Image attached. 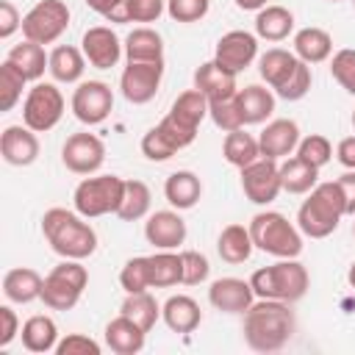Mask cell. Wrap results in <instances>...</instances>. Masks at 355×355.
I'll list each match as a JSON object with an SVG mask.
<instances>
[{"instance_id": "31", "label": "cell", "mask_w": 355, "mask_h": 355, "mask_svg": "<svg viewBox=\"0 0 355 355\" xmlns=\"http://www.w3.org/2000/svg\"><path fill=\"white\" fill-rule=\"evenodd\" d=\"M125 58L128 61H164V39L153 28H133L125 36Z\"/></svg>"}, {"instance_id": "1", "label": "cell", "mask_w": 355, "mask_h": 355, "mask_svg": "<svg viewBox=\"0 0 355 355\" xmlns=\"http://www.w3.org/2000/svg\"><path fill=\"white\" fill-rule=\"evenodd\" d=\"M297 330L291 302L283 300H258L244 311V341L252 352H277L283 349Z\"/></svg>"}, {"instance_id": "2", "label": "cell", "mask_w": 355, "mask_h": 355, "mask_svg": "<svg viewBox=\"0 0 355 355\" xmlns=\"http://www.w3.org/2000/svg\"><path fill=\"white\" fill-rule=\"evenodd\" d=\"M42 236L50 244V250L58 252L61 258L83 261V258L94 255V250H97V233L86 222V216H80L78 211H67V208L44 211Z\"/></svg>"}, {"instance_id": "17", "label": "cell", "mask_w": 355, "mask_h": 355, "mask_svg": "<svg viewBox=\"0 0 355 355\" xmlns=\"http://www.w3.org/2000/svg\"><path fill=\"white\" fill-rule=\"evenodd\" d=\"M0 155L8 166H31L39 158L36 130L28 125H8L0 133Z\"/></svg>"}, {"instance_id": "54", "label": "cell", "mask_w": 355, "mask_h": 355, "mask_svg": "<svg viewBox=\"0 0 355 355\" xmlns=\"http://www.w3.org/2000/svg\"><path fill=\"white\" fill-rule=\"evenodd\" d=\"M341 194H344V211L347 216H355V169H347L341 178H336Z\"/></svg>"}, {"instance_id": "44", "label": "cell", "mask_w": 355, "mask_h": 355, "mask_svg": "<svg viewBox=\"0 0 355 355\" xmlns=\"http://www.w3.org/2000/svg\"><path fill=\"white\" fill-rule=\"evenodd\" d=\"M330 75L336 78V83L355 97V50L352 47H344L338 53H333V61H330Z\"/></svg>"}, {"instance_id": "14", "label": "cell", "mask_w": 355, "mask_h": 355, "mask_svg": "<svg viewBox=\"0 0 355 355\" xmlns=\"http://www.w3.org/2000/svg\"><path fill=\"white\" fill-rule=\"evenodd\" d=\"M61 161L75 175H94L105 161V144L94 133H72L61 147Z\"/></svg>"}, {"instance_id": "61", "label": "cell", "mask_w": 355, "mask_h": 355, "mask_svg": "<svg viewBox=\"0 0 355 355\" xmlns=\"http://www.w3.org/2000/svg\"><path fill=\"white\" fill-rule=\"evenodd\" d=\"M352 6H355V0H352Z\"/></svg>"}, {"instance_id": "52", "label": "cell", "mask_w": 355, "mask_h": 355, "mask_svg": "<svg viewBox=\"0 0 355 355\" xmlns=\"http://www.w3.org/2000/svg\"><path fill=\"white\" fill-rule=\"evenodd\" d=\"M22 28V17L11 0H0V39L14 36V31Z\"/></svg>"}, {"instance_id": "9", "label": "cell", "mask_w": 355, "mask_h": 355, "mask_svg": "<svg viewBox=\"0 0 355 355\" xmlns=\"http://www.w3.org/2000/svg\"><path fill=\"white\" fill-rule=\"evenodd\" d=\"M64 116V94L55 83H36L22 103V125L36 133L53 130Z\"/></svg>"}, {"instance_id": "5", "label": "cell", "mask_w": 355, "mask_h": 355, "mask_svg": "<svg viewBox=\"0 0 355 355\" xmlns=\"http://www.w3.org/2000/svg\"><path fill=\"white\" fill-rule=\"evenodd\" d=\"M250 286L258 300H283V302H297L305 297L311 277L308 269L297 258H280L272 266L255 269L250 277Z\"/></svg>"}, {"instance_id": "4", "label": "cell", "mask_w": 355, "mask_h": 355, "mask_svg": "<svg viewBox=\"0 0 355 355\" xmlns=\"http://www.w3.org/2000/svg\"><path fill=\"white\" fill-rule=\"evenodd\" d=\"M341 216H347L344 194L336 180H324V183H316L308 191V200L300 205L297 227L308 239H327L338 227Z\"/></svg>"}, {"instance_id": "26", "label": "cell", "mask_w": 355, "mask_h": 355, "mask_svg": "<svg viewBox=\"0 0 355 355\" xmlns=\"http://www.w3.org/2000/svg\"><path fill=\"white\" fill-rule=\"evenodd\" d=\"M164 197H166V202H169L172 208L189 211V208H194V205L200 202V197H202V183H200V178H197L194 172L178 169V172H172V175L166 178V183H164Z\"/></svg>"}, {"instance_id": "25", "label": "cell", "mask_w": 355, "mask_h": 355, "mask_svg": "<svg viewBox=\"0 0 355 355\" xmlns=\"http://www.w3.org/2000/svg\"><path fill=\"white\" fill-rule=\"evenodd\" d=\"M236 100H239L244 125H261L275 111V92L266 89V86H261V83H250V86L239 89L236 92Z\"/></svg>"}, {"instance_id": "39", "label": "cell", "mask_w": 355, "mask_h": 355, "mask_svg": "<svg viewBox=\"0 0 355 355\" xmlns=\"http://www.w3.org/2000/svg\"><path fill=\"white\" fill-rule=\"evenodd\" d=\"M150 202H153V194H150V186L144 180H125V194H122L116 216L122 222H136V219L147 216Z\"/></svg>"}, {"instance_id": "3", "label": "cell", "mask_w": 355, "mask_h": 355, "mask_svg": "<svg viewBox=\"0 0 355 355\" xmlns=\"http://www.w3.org/2000/svg\"><path fill=\"white\" fill-rule=\"evenodd\" d=\"M258 75L266 80V86L275 92V97L280 100H302L311 92V64H305L302 58H297L294 53L283 50V47H269L261 58H258Z\"/></svg>"}, {"instance_id": "51", "label": "cell", "mask_w": 355, "mask_h": 355, "mask_svg": "<svg viewBox=\"0 0 355 355\" xmlns=\"http://www.w3.org/2000/svg\"><path fill=\"white\" fill-rule=\"evenodd\" d=\"M108 22H128V0H83Z\"/></svg>"}, {"instance_id": "47", "label": "cell", "mask_w": 355, "mask_h": 355, "mask_svg": "<svg viewBox=\"0 0 355 355\" xmlns=\"http://www.w3.org/2000/svg\"><path fill=\"white\" fill-rule=\"evenodd\" d=\"M141 153H144V158H150V161H169L178 150L166 141V136H164L158 128H150V130L141 136Z\"/></svg>"}, {"instance_id": "38", "label": "cell", "mask_w": 355, "mask_h": 355, "mask_svg": "<svg viewBox=\"0 0 355 355\" xmlns=\"http://www.w3.org/2000/svg\"><path fill=\"white\" fill-rule=\"evenodd\" d=\"M119 313L128 316V319H133L141 330L150 333L153 324H155L158 316H161V305L155 302V297H153L150 291H136V294H128V297L122 300Z\"/></svg>"}, {"instance_id": "46", "label": "cell", "mask_w": 355, "mask_h": 355, "mask_svg": "<svg viewBox=\"0 0 355 355\" xmlns=\"http://www.w3.org/2000/svg\"><path fill=\"white\" fill-rule=\"evenodd\" d=\"M211 8V0H166V14L175 22H200Z\"/></svg>"}, {"instance_id": "27", "label": "cell", "mask_w": 355, "mask_h": 355, "mask_svg": "<svg viewBox=\"0 0 355 355\" xmlns=\"http://www.w3.org/2000/svg\"><path fill=\"white\" fill-rule=\"evenodd\" d=\"M330 53H333V36L324 28L308 25L294 33V55L302 58L305 64H322L330 58Z\"/></svg>"}, {"instance_id": "34", "label": "cell", "mask_w": 355, "mask_h": 355, "mask_svg": "<svg viewBox=\"0 0 355 355\" xmlns=\"http://www.w3.org/2000/svg\"><path fill=\"white\" fill-rule=\"evenodd\" d=\"M6 58H8L28 80H39V78L44 75V69H50V55H44V47L36 44V42H31V39L14 44Z\"/></svg>"}, {"instance_id": "49", "label": "cell", "mask_w": 355, "mask_h": 355, "mask_svg": "<svg viewBox=\"0 0 355 355\" xmlns=\"http://www.w3.org/2000/svg\"><path fill=\"white\" fill-rule=\"evenodd\" d=\"M55 355H100V344L83 333H69L55 344Z\"/></svg>"}, {"instance_id": "50", "label": "cell", "mask_w": 355, "mask_h": 355, "mask_svg": "<svg viewBox=\"0 0 355 355\" xmlns=\"http://www.w3.org/2000/svg\"><path fill=\"white\" fill-rule=\"evenodd\" d=\"M166 0H128V22H158Z\"/></svg>"}, {"instance_id": "45", "label": "cell", "mask_w": 355, "mask_h": 355, "mask_svg": "<svg viewBox=\"0 0 355 355\" xmlns=\"http://www.w3.org/2000/svg\"><path fill=\"white\" fill-rule=\"evenodd\" d=\"M180 261H183V286H200L208 280L211 275V263L202 252L197 250H183L180 252Z\"/></svg>"}, {"instance_id": "43", "label": "cell", "mask_w": 355, "mask_h": 355, "mask_svg": "<svg viewBox=\"0 0 355 355\" xmlns=\"http://www.w3.org/2000/svg\"><path fill=\"white\" fill-rule=\"evenodd\" d=\"M208 116H211L214 125H216L219 130H225V133L244 128V116H241V108H239V100H236V97L208 103Z\"/></svg>"}, {"instance_id": "16", "label": "cell", "mask_w": 355, "mask_h": 355, "mask_svg": "<svg viewBox=\"0 0 355 355\" xmlns=\"http://www.w3.org/2000/svg\"><path fill=\"white\" fill-rule=\"evenodd\" d=\"M80 50H83L86 61L94 69H111V67L119 64V58L125 53V44L119 42V36L108 25H94V28H89L83 33Z\"/></svg>"}, {"instance_id": "57", "label": "cell", "mask_w": 355, "mask_h": 355, "mask_svg": "<svg viewBox=\"0 0 355 355\" xmlns=\"http://www.w3.org/2000/svg\"><path fill=\"white\" fill-rule=\"evenodd\" d=\"M347 283H349V288L355 291V261H352L349 269H347Z\"/></svg>"}, {"instance_id": "53", "label": "cell", "mask_w": 355, "mask_h": 355, "mask_svg": "<svg viewBox=\"0 0 355 355\" xmlns=\"http://www.w3.org/2000/svg\"><path fill=\"white\" fill-rule=\"evenodd\" d=\"M19 336V319L11 305H0V347H8Z\"/></svg>"}, {"instance_id": "20", "label": "cell", "mask_w": 355, "mask_h": 355, "mask_svg": "<svg viewBox=\"0 0 355 355\" xmlns=\"http://www.w3.org/2000/svg\"><path fill=\"white\" fill-rule=\"evenodd\" d=\"M144 239L155 250H178L186 241V222L178 211H155L144 222Z\"/></svg>"}, {"instance_id": "23", "label": "cell", "mask_w": 355, "mask_h": 355, "mask_svg": "<svg viewBox=\"0 0 355 355\" xmlns=\"http://www.w3.org/2000/svg\"><path fill=\"white\" fill-rule=\"evenodd\" d=\"M161 319L166 322V327L172 333H191V330L200 327L202 311H200V305H197L194 297H189V294H172L161 305Z\"/></svg>"}, {"instance_id": "13", "label": "cell", "mask_w": 355, "mask_h": 355, "mask_svg": "<svg viewBox=\"0 0 355 355\" xmlns=\"http://www.w3.org/2000/svg\"><path fill=\"white\" fill-rule=\"evenodd\" d=\"M114 108V92L103 80H83L72 92V114L83 125H100Z\"/></svg>"}, {"instance_id": "11", "label": "cell", "mask_w": 355, "mask_h": 355, "mask_svg": "<svg viewBox=\"0 0 355 355\" xmlns=\"http://www.w3.org/2000/svg\"><path fill=\"white\" fill-rule=\"evenodd\" d=\"M164 78V61H128L119 75L122 97L133 105H144L158 94Z\"/></svg>"}, {"instance_id": "10", "label": "cell", "mask_w": 355, "mask_h": 355, "mask_svg": "<svg viewBox=\"0 0 355 355\" xmlns=\"http://www.w3.org/2000/svg\"><path fill=\"white\" fill-rule=\"evenodd\" d=\"M69 25V6L64 0H39L22 17V36L36 44H53Z\"/></svg>"}, {"instance_id": "12", "label": "cell", "mask_w": 355, "mask_h": 355, "mask_svg": "<svg viewBox=\"0 0 355 355\" xmlns=\"http://www.w3.org/2000/svg\"><path fill=\"white\" fill-rule=\"evenodd\" d=\"M241 189H244L250 202L269 205L283 191V186H280V164L272 161V158H263V155L258 161L247 164L241 169Z\"/></svg>"}, {"instance_id": "19", "label": "cell", "mask_w": 355, "mask_h": 355, "mask_svg": "<svg viewBox=\"0 0 355 355\" xmlns=\"http://www.w3.org/2000/svg\"><path fill=\"white\" fill-rule=\"evenodd\" d=\"M297 144H300V125L294 119H272L258 136L261 155L272 161L288 158L297 150Z\"/></svg>"}, {"instance_id": "37", "label": "cell", "mask_w": 355, "mask_h": 355, "mask_svg": "<svg viewBox=\"0 0 355 355\" xmlns=\"http://www.w3.org/2000/svg\"><path fill=\"white\" fill-rule=\"evenodd\" d=\"M169 116H175L180 125L200 130V122L208 116V97L200 89H186L183 94H178V100L169 108Z\"/></svg>"}, {"instance_id": "35", "label": "cell", "mask_w": 355, "mask_h": 355, "mask_svg": "<svg viewBox=\"0 0 355 355\" xmlns=\"http://www.w3.org/2000/svg\"><path fill=\"white\" fill-rule=\"evenodd\" d=\"M319 183V169L305 164L300 155H291L280 164V186L288 194H308Z\"/></svg>"}, {"instance_id": "6", "label": "cell", "mask_w": 355, "mask_h": 355, "mask_svg": "<svg viewBox=\"0 0 355 355\" xmlns=\"http://www.w3.org/2000/svg\"><path fill=\"white\" fill-rule=\"evenodd\" d=\"M252 244L275 258H297L302 252V233L280 211H261L250 219Z\"/></svg>"}, {"instance_id": "29", "label": "cell", "mask_w": 355, "mask_h": 355, "mask_svg": "<svg viewBox=\"0 0 355 355\" xmlns=\"http://www.w3.org/2000/svg\"><path fill=\"white\" fill-rule=\"evenodd\" d=\"M19 338H22V347L28 352H39L42 355V352L55 349V344H58V327H55V322L50 316L36 313V316L25 319V324L19 330Z\"/></svg>"}, {"instance_id": "18", "label": "cell", "mask_w": 355, "mask_h": 355, "mask_svg": "<svg viewBox=\"0 0 355 355\" xmlns=\"http://www.w3.org/2000/svg\"><path fill=\"white\" fill-rule=\"evenodd\" d=\"M208 302L222 313H244L255 302V291L250 280L241 277H219L208 288Z\"/></svg>"}, {"instance_id": "21", "label": "cell", "mask_w": 355, "mask_h": 355, "mask_svg": "<svg viewBox=\"0 0 355 355\" xmlns=\"http://www.w3.org/2000/svg\"><path fill=\"white\" fill-rule=\"evenodd\" d=\"M194 89H200L208 97V103L230 100L239 92L236 75H230L227 69H222L216 61H205V64H200L194 69Z\"/></svg>"}, {"instance_id": "56", "label": "cell", "mask_w": 355, "mask_h": 355, "mask_svg": "<svg viewBox=\"0 0 355 355\" xmlns=\"http://www.w3.org/2000/svg\"><path fill=\"white\" fill-rule=\"evenodd\" d=\"M233 3L241 11H261L263 6H269V0H233Z\"/></svg>"}, {"instance_id": "33", "label": "cell", "mask_w": 355, "mask_h": 355, "mask_svg": "<svg viewBox=\"0 0 355 355\" xmlns=\"http://www.w3.org/2000/svg\"><path fill=\"white\" fill-rule=\"evenodd\" d=\"M147 269H150V288H169V286L183 283L180 252L158 250L155 255H147Z\"/></svg>"}, {"instance_id": "41", "label": "cell", "mask_w": 355, "mask_h": 355, "mask_svg": "<svg viewBox=\"0 0 355 355\" xmlns=\"http://www.w3.org/2000/svg\"><path fill=\"white\" fill-rule=\"evenodd\" d=\"M297 155H300L305 164L322 169V166L333 158V144L327 141V136H322V133H311V136L300 139V144H297Z\"/></svg>"}, {"instance_id": "48", "label": "cell", "mask_w": 355, "mask_h": 355, "mask_svg": "<svg viewBox=\"0 0 355 355\" xmlns=\"http://www.w3.org/2000/svg\"><path fill=\"white\" fill-rule=\"evenodd\" d=\"M164 136H166V141L175 147V150H183V147H189L194 139H197V130H191V128H186V125H180L175 116H164L158 125H155Z\"/></svg>"}, {"instance_id": "30", "label": "cell", "mask_w": 355, "mask_h": 355, "mask_svg": "<svg viewBox=\"0 0 355 355\" xmlns=\"http://www.w3.org/2000/svg\"><path fill=\"white\" fill-rule=\"evenodd\" d=\"M294 31V14L286 6H263L255 17V36L266 42H283Z\"/></svg>"}, {"instance_id": "8", "label": "cell", "mask_w": 355, "mask_h": 355, "mask_svg": "<svg viewBox=\"0 0 355 355\" xmlns=\"http://www.w3.org/2000/svg\"><path fill=\"white\" fill-rule=\"evenodd\" d=\"M89 283V272L80 261L64 258L58 266H53L42 286V302L50 311H69L78 305L83 288Z\"/></svg>"}, {"instance_id": "7", "label": "cell", "mask_w": 355, "mask_h": 355, "mask_svg": "<svg viewBox=\"0 0 355 355\" xmlns=\"http://www.w3.org/2000/svg\"><path fill=\"white\" fill-rule=\"evenodd\" d=\"M125 194V180L119 175H97V178H83L75 186L72 205L80 216L94 219L105 214H116L119 202Z\"/></svg>"}, {"instance_id": "28", "label": "cell", "mask_w": 355, "mask_h": 355, "mask_svg": "<svg viewBox=\"0 0 355 355\" xmlns=\"http://www.w3.org/2000/svg\"><path fill=\"white\" fill-rule=\"evenodd\" d=\"M252 250H255V244H252L250 227L236 225V222L222 227V233L216 239V252L225 263H244L252 255Z\"/></svg>"}, {"instance_id": "22", "label": "cell", "mask_w": 355, "mask_h": 355, "mask_svg": "<svg viewBox=\"0 0 355 355\" xmlns=\"http://www.w3.org/2000/svg\"><path fill=\"white\" fill-rule=\"evenodd\" d=\"M42 286H44V277L31 266H17L3 275V294L8 302H17V305L42 300Z\"/></svg>"}, {"instance_id": "36", "label": "cell", "mask_w": 355, "mask_h": 355, "mask_svg": "<svg viewBox=\"0 0 355 355\" xmlns=\"http://www.w3.org/2000/svg\"><path fill=\"white\" fill-rule=\"evenodd\" d=\"M222 155H225V161H227L230 166L244 169L247 164H252V161L261 158V147H258V139H255L252 133H247L244 128H239V130H230V133L225 136V141H222Z\"/></svg>"}, {"instance_id": "60", "label": "cell", "mask_w": 355, "mask_h": 355, "mask_svg": "<svg viewBox=\"0 0 355 355\" xmlns=\"http://www.w3.org/2000/svg\"><path fill=\"white\" fill-rule=\"evenodd\" d=\"M330 3H338V0H330Z\"/></svg>"}, {"instance_id": "55", "label": "cell", "mask_w": 355, "mask_h": 355, "mask_svg": "<svg viewBox=\"0 0 355 355\" xmlns=\"http://www.w3.org/2000/svg\"><path fill=\"white\" fill-rule=\"evenodd\" d=\"M336 158L344 169H355V136H347L336 147Z\"/></svg>"}, {"instance_id": "40", "label": "cell", "mask_w": 355, "mask_h": 355, "mask_svg": "<svg viewBox=\"0 0 355 355\" xmlns=\"http://www.w3.org/2000/svg\"><path fill=\"white\" fill-rule=\"evenodd\" d=\"M25 83H28V78L6 58L0 64V111H11L19 103Z\"/></svg>"}, {"instance_id": "42", "label": "cell", "mask_w": 355, "mask_h": 355, "mask_svg": "<svg viewBox=\"0 0 355 355\" xmlns=\"http://www.w3.org/2000/svg\"><path fill=\"white\" fill-rule=\"evenodd\" d=\"M119 286L125 288V294H136V291H147L150 288L147 255H136V258L125 261V266L119 272Z\"/></svg>"}, {"instance_id": "32", "label": "cell", "mask_w": 355, "mask_h": 355, "mask_svg": "<svg viewBox=\"0 0 355 355\" xmlns=\"http://www.w3.org/2000/svg\"><path fill=\"white\" fill-rule=\"evenodd\" d=\"M83 69H86V55L83 50L72 47V44H58L53 53H50V75L53 80L58 83H78L83 78Z\"/></svg>"}, {"instance_id": "58", "label": "cell", "mask_w": 355, "mask_h": 355, "mask_svg": "<svg viewBox=\"0 0 355 355\" xmlns=\"http://www.w3.org/2000/svg\"><path fill=\"white\" fill-rule=\"evenodd\" d=\"M352 128H355V111H352Z\"/></svg>"}, {"instance_id": "15", "label": "cell", "mask_w": 355, "mask_h": 355, "mask_svg": "<svg viewBox=\"0 0 355 355\" xmlns=\"http://www.w3.org/2000/svg\"><path fill=\"white\" fill-rule=\"evenodd\" d=\"M255 55H258V36L250 31H227L225 36H219L214 50V61L230 75L244 72L255 61Z\"/></svg>"}, {"instance_id": "59", "label": "cell", "mask_w": 355, "mask_h": 355, "mask_svg": "<svg viewBox=\"0 0 355 355\" xmlns=\"http://www.w3.org/2000/svg\"><path fill=\"white\" fill-rule=\"evenodd\" d=\"M352 236H355V225H352Z\"/></svg>"}, {"instance_id": "24", "label": "cell", "mask_w": 355, "mask_h": 355, "mask_svg": "<svg viewBox=\"0 0 355 355\" xmlns=\"http://www.w3.org/2000/svg\"><path fill=\"white\" fill-rule=\"evenodd\" d=\"M144 336H147V330H141L133 319H128L122 313L116 319H111L105 324V333H103L108 349L116 352V355H136V352H141L144 349Z\"/></svg>"}]
</instances>
